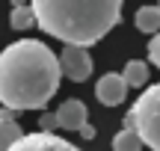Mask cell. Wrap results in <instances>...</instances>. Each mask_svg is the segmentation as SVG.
Wrapping results in <instances>:
<instances>
[{
  "label": "cell",
  "mask_w": 160,
  "mask_h": 151,
  "mask_svg": "<svg viewBox=\"0 0 160 151\" xmlns=\"http://www.w3.org/2000/svg\"><path fill=\"white\" fill-rule=\"evenodd\" d=\"M62 62L39 39H18L0 51V104L3 110H45L57 95Z\"/></svg>",
  "instance_id": "cell-1"
},
{
  "label": "cell",
  "mask_w": 160,
  "mask_h": 151,
  "mask_svg": "<svg viewBox=\"0 0 160 151\" xmlns=\"http://www.w3.org/2000/svg\"><path fill=\"white\" fill-rule=\"evenodd\" d=\"M36 24L71 47L101 41L122 21L119 0H33Z\"/></svg>",
  "instance_id": "cell-2"
},
{
  "label": "cell",
  "mask_w": 160,
  "mask_h": 151,
  "mask_svg": "<svg viewBox=\"0 0 160 151\" xmlns=\"http://www.w3.org/2000/svg\"><path fill=\"white\" fill-rule=\"evenodd\" d=\"M125 128L137 130L145 148L160 151V83L145 86V92L133 101L131 113L125 116Z\"/></svg>",
  "instance_id": "cell-3"
},
{
  "label": "cell",
  "mask_w": 160,
  "mask_h": 151,
  "mask_svg": "<svg viewBox=\"0 0 160 151\" xmlns=\"http://www.w3.org/2000/svg\"><path fill=\"white\" fill-rule=\"evenodd\" d=\"M59 62H62V74L68 77V80H74V83L89 80L92 68H95L89 51H86V47H71V45H65L62 51H59Z\"/></svg>",
  "instance_id": "cell-4"
},
{
  "label": "cell",
  "mask_w": 160,
  "mask_h": 151,
  "mask_svg": "<svg viewBox=\"0 0 160 151\" xmlns=\"http://www.w3.org/2000/svg\"><path fill=\"white\" fill-rule=\"evenodd\" d=\"M12 151H80V148L57 134H42L39 130V134H24L21 142H15Z\"/></svg>",
  "instance_id": "cell-5"
},
{
  "label": "cell",
  "mask_w": 160,
  "mask_h": 151,
  "mask_svg": "<svg viewBox=\"0 0 160 151\" xmlns=\"http://www.w3.org/2000/svg\"><path fill=\"white\" fill-rule=\"evenodd\" d=\"M128 89H131V86L125 83L122 74H104L101 80L95 83V98L101 101L104 107H119L122 101H125Z\"/></svg>",
  "instance_id": "cell-6"
},
{
  "label": "cell",
  "mask_w": 160,
  "mask_h": 151,
  "mask_svg": "<svg viewBox=\"0 0 160 151\" xmlns=\"http://www.w3.org/2000/svg\"><path fill=\"white\" fill-rule=\"evenodd\" d=\"M86 119H89V110H86V104H83V101H77V98L62 101L59 110H57V122H59V128H62V130H74V134H80V130L89 124Z\"/></svg>",
  "instance_id": "cell-7"
},
{
  "label": "cell",
  "mask_w": 160,
  "mask_h": 151,
  "mask_svg": "<svg viewBox=\"0 0 160 151\" xmlns=\"http://www.w3.org/2000/svg\"><path fill=\"white\" fill-rule=\"evenodd\" d=\"M24 130L18 124V113L12 110H0V151H12L15 142H21Z\"/></svg>",
  "instance_id": "cell-8"
},
{
  "label": "cell",
  "mask_w": 160,
  "mask_h": 151,
  "mask_svg": "<svg viewBox=\"0 0 160 151\" xmlns=\"http://www.w3.org/2000/svg\"><path fill=\"white\" fill-rule=\"evenodd\" d=\"M133 21H137V30L139 33H148L151 39L160 33V6H139L137 15H133Z\"/></svg>",
  "instance_id": "cell-9"
},
{
  "label": "cell",
  "mask_w": 160,
  "mask_h": 151,
  "mask_svg": "<svg viewBox=\"0 0 160 151\" xmlns=\"http://www.w3.org/2000/svg\"><path fill=\"white\" fill-rule=\"evenodd\" d=\"M122 77H125V83L131 89H142L145 83H148V62H142V59H128L125 68H122Z\"/></svg>",
  "instance_id": "cell-10"
},
{
  "label": "cell",
  "mask_w": 160,
  "mask_h": 151,
  "mask_svg": "<svg viewBox=\"0 0 160 151\" xmlns=\"http://www.w3.org/2000/svg\"><path fill=\"white\" fill-rule=\"evenodd\" d=\"M142 139H139V134L137 130H131V128H122L119 134L113 136V151H142Z\"/></svg>",
  "instance_id": "cell-11"
},
{
  "label": "cell",
  "mask_w": 160,
  "mask_h": 151,
  "mask_svg": "<svg viewBox=\"0 0 160 151\" xmlns=\"http://www.w3.org/2000/svg\"><path fill=\"white\" fill-rule=\"evenodd\" d=\"M9 24H12L15 30H27V27H33V24H36L33 6H30V3H15V6H12V12H9Z\"/></svg>",
  "instance_id": "cell-12"
},
{
  "label": "cell",
  "mask_w": 160,
  "mask_h": 151,
  "mask_svg": "<svg viewBox=\"0 0 160 151\" xmlns=\"http://www.w3.org/2000/svg\"><path fill=\"white\" fill-rule=\"evenodd\" d=\"M148 62H154L157 68H160V33L148 41Z\"/></svg>",
  "instance_id": "cell-13"
},
{
  "label": "cell",
  "mask_w": 160,
  "mask_h": 151,
  "mask_svg": "<svg viewBox=\"0 0 160 151\" xmlns=\"http://www.w3.org/2000/svg\"><path fill=\"white\" fill-rule=\"evenodd\" d=\"M53 128H59L57 113H45V116H42V134H53Z\"/></svg>",
  "instance_id": "cell-14"
},
{
  "label": "cell",
  "mask_w": 160,
  "mask_h": 151,
  "mask_svg": "<svg viewBox=\"0 0 160 151\" xmlns=\"http://www.w3.org/2000/svg\"><path fill=\"white\" fill-rule=\"evenodd\" d=\"M95 134H98V130L92 128V124H86V128L80 130V136H83V139H95Z\"/></svg>",
  "instance_id": "cell-15"
},
{
  "label": "cell",
  "mask_w": 160,
  "mask_h": 151,
  "mask_svg": "<svg viewBox=\"0 0 160 151\" xmlns=\"http://www.w3.org/2000/svg\"><path fill=\"white\" fill-rule=\"evenodd\" d=\"M157 6H160V3H157Z\"/></svg>",
  "instance_id": "cell-16"
}]
</instances>
